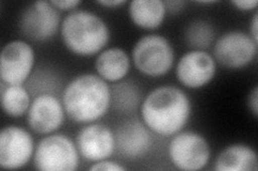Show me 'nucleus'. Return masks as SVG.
Wrapping results in <instances>:
<instances>
[{
    "label": "nucleus",
    "instance_id": "nucleus-13",
    "mask_svg": "<svg viewBox=\"0 0 258 171\" xmlns=\"http://www.w3.org/2000/svg\"><path fill=\"white\" fill-rule=\"evenodd\" d=\"M76 144L81 155L94 162L108 159L116 150L114 133L108 126L95 122L81 129Z\"/></svg>",
    "mask_w": 258,
    "mask_h": 171
},
{
    "label": "nucleus",
    "instance_id": "nucleus-7",
    "mask_svg": "<svg viewBox=\"0 0 258 171\" xmlns=\"http://www.w3.org/2000/svg\"><path fill=\"white\" fill-rule=\"evenodd\" d=\"M214 58L227 69H242L257 55V43L251 35L240 30L225 32L215 41Z\"/></svg>",
    "mask_w": 258,
    "mask_h": 171
},
{
    "label": "nucleus",
    "instance_id": "nucleus-19",
    "mask_svg": "<svg viewBox=\"0 0 258 171\" xmlns=\"http://www.w3.org/2000/svg\"><path fill=\"white\" fill-rule=\"evenodd\" d=\"M141 96L138 85L131 80H120L111 89V105L117 112L131 113L139 107Z\"/></svg>",
    "mask_w": 258,
    "mask_h": 171
},
{
    "label": "nucleus",
    "instance_id": "nucleus-16",
    "mask_svg": "<svg viewBox=\"0 0 258 171\" xmlns=\"http://www.w3.org/2000/svg\"><path fill=\"white\" fill-rule=\"evenodd\" d=\"M216 171H256L257 154L253 148L243 143H235L225 148L215 160Z\"/></svg>",
    "mask_w": 258,
    "mask_h": 171
},
{
    "label": "nucleus",
    "instance_id": "nucleus-28",
    "mask_svg": "<svg viewBox=\"0 0 258 171\" xmlns=\"http://www.w3.org/2000/svg\"><path fill=\"white\" fill-rule=\"evenodd\" d=\"M199 4H203V5H210V4H215V2H198Z\"/></svg>",
    "mask_w": 258,
    "mask_h": 171
},
{
    "label": "nucleus",
    "instance_id": "nucleus-2",
    "mask_svg": "<svg viewBox=\"0 0 258 171\" xmlns=\"http://www.w3.org/2000/svg\"><path fill=\"white\" fill-rule=\"evenodd\" d=\"M62 105L69 118L77 123H93L108 112L111 88L98 75H79L64 88Z\"/></svg>",
    "mask_w": 258,
    "mask_h": 171
},
{
    "label": "nucleus",
    "instance_id": "nucleus-23",
    "mask_svg": "<svg viewBox=\"0 0 258 171\" xmlns=\"http://www.w3.org/2000/svg\"><path fill=\"white\" fill-rule=\"evenodd\" d=\"M248 107L251 112L253 113V116L257 118L258 116V88L254 87L252 92L249 93L248 96Z\"/></svg>",
    "mask_w": 258,
    "mask_h": 171
},
{
    "label": "nucleus",
    "instance_id": "nucleus-1",
    "mask_svg": "<svg viewBox=\"0 0 258 171\" xmlns=\"http://www.w3.org/2000/svg\"><path fill=\"white\" fill-rule=\"evenodd\" d=\"M191 104L188 96L174 86L152 90L141 105L144 124L161 136H172L182 131L189 120Z\"/></svg>",
    "mask_w": 258,
    "mask_h": 171
},
{
    "label": "nucleus",
    "instance_id": "nucleus-27",
    "mask_svg": "<svg viewBox=\"0 0 258 171\" xmlns=\"http://www.w3.org/2000/svg\"><path fill=\"white\" fill-rule=\"evenodd\" d=\"M97 4L107 8H116L125 5L126 2L125 0H100V2H97Z\"/></svg>",
    "mask_w": 258,
    "mask_h": 171
},
{
    "label": "nucleus",
    "instance_id": "nucleus-6",
    "mask_svg": "<svg viewBox=\"0 0 258 171\" xmlns=\"http://www.w3.org/2000/svg\"><path fill=\"white\" fill-rule=\"evenodd\" d=\"M169 157L180 170L204 169L211 157V149L206 138L196 132H179L169 143Z\"/></svg>",
    "mask_w": 258,
    "mask_h": 171
},
{
    "label": "nucleus",
    "instance_id": "nucleus-15",
    "mask_svg": "<svg viewBox=\"0 0 258 171\" xmlns=\"http://www.w3.org/2000/svg\"><path fill=\"white\" fill-rule=\"evenodd\" d=\"M98 76L110 83L123 80L131 70L128 54L119 47H112L99 53L95 62Z\"/></svg>",
    "mask_w": 258,
    "mask_h": 171
},
{
    "label": "nucleus",
    "instance_id": "nucleus-20",
    "mask_svg": "<svg viewBox=\"0 0 258 171\" xmlns=\"http://www.w3.org/2000/svg\"><path fill=\"white\" fill-rule=\"evenodd\" d=\"M185 41L195 48V51H204L215 40V31L210 23L198 20L191 22L185 30Z\"/></svg>",
    "mask_w": 258,
    "mask_h": 171
},
{
    "label": "nucleus",
    "instance_id": "nucleus-21",
    "mask_svg": "<svg viewBox=\"0 0 258 171\" xmlns=\"http://www.w3.org/2000/svg\"><path fill=\"white\" fill-rule=\"evenodd\" d=\"M90 170L91 171H125L126 168L122 165L117 164L115 161L102 159L99 161H95L94 165L90 167Z\"/></svg>",
    "mask_w": 258,
    "mask_h": 171
},
{
    "label": "nucleus",
    "instance_id": "nucleus-14",
    "mask_svg": "<svg viewBox=\"0 0 258 171\" xmlns=\"http://www.w3.org/2000/svg\"><path fill=\"white\" fill-rule=\"evenodd\" d=\"M148 126L139 120H129L120 125L115 136V148L120 155L128 159L143 157L152 145Z\"/></svg>",
    "mask_w": 258,
    "mask_h": 171
},
{
    "label": "nucleus",
    "instance_id": "nucleus-5",
    "mask_svg": "<svg viewBox=\"0 0 258 171\" xmlns=\"http://www.w3.org/2000/svg\"><path fill=\"white\" fill-rule=\"evenodd\" d=\"M79 150L69 137L52 134L37 144L34 166L41 171H74L79 165Z\"/></svg>",
    "mask_w": 258,
    "mask_h": 171
},
{
    "label": "nucleus",
    "instance_id": "nucleus-9",
    "mask_svg": "<svg viewBox=\"0 0 258 171\" xmlns=\"http://www.w3.org/2000/svg\"><path fill=\"white\" fill-rule=\"evenodd\" d=\"M35 66V52L26 41L7 43L0 56V77L7 85H23Z\"/></svg>",
    "mask_w": 258,
    "mask_h": 171
},
{
    "label": "nucleus",
    "instance_id": "nucleus-10",
    "mask_svg": "<svg viewBox=\"0 0 258 171\" xmlns=\"http://www.w3.org/2000/svg\"><path fill=\"white\" fill-rule=\"evenodd\" d=\"M31 135L20 126L8 125L0 133V166L6 170L21 169L34 155Z\"/></svg>",
    "mask_w": 258,
    "mask_h": 171
},
{
    "label": "nucleus",
    "instance_id": "nucleus-4",
    "mask_svg": "<svg viewBox=\"0 0 258 171\" xmlns=\"http://www.w3.org/2000/svg\"><path fill=\"white\" fill-rule=\"evenodd\" d=\"M133 61L143 75L163 76L174 63V51L170 42L158 35H149L137 41L133 50Z\"/></svg>",
    "mask_w": 258,
    "mask_h": 171
},
{
    "label": "nucleus",
    "instance_id": "nucleus-11",
    "mask_svg": "<svg viewBox=\"0 0 258 171\" xmlns=\"http://www.w3.org/2000/svg\"><path fill=\"white\" fill-rule=\"evenodd\" d=\"M64 112L62 102L55 95L39 94L32 100L28 109V125L37 134H52L62 125Z\"/></svg>",
    "mask_w": 258,
    "mask_h": 171
},
{
    "label": "nucleus",
    "instance_id": "nucleus-25",
    "mask_svg": "<svg viewBox=\"0 0 258 171\" xmlns=\"http://www.w3.org/2000/svg\"><path fill=\"white\" fill-rule=\"evenodd\" d=\"M166 10L170 13H179L184 7V2H166Z\"/></svg>",
    "mask_w": 258,
    "mask_h": 171
},
{
    "label": "nucleus",
    "instance_id": "nucleus-12",
    "mask_svg": "<svg viewBox=\"0 0 258 171\" xmlns=\"http://www.w3.org/2000/svg\"><path fill=\"white\" fill-rule=\"evenodd\" d=\"M216 73L215 59L205 51H191L177 62L175 74L180 83L189 89L207 86Z\"/></svg>",
    "mask_w": 258,
    "mask_h": 171
},
{
    "label": "nucleus",
    "instance_id": "nucleus-3",
    "mask_svg": "<svg viewBox=\"0 0 258 171\" xmlns=\"http://www.w3.org/2000/svg\"><path fill=\"white\" fill-rule=\"evenodd\" d=\"M60 31L68 51L82 57L101 53L110 40V30L106 22L86 10L70 12L61 23Z\"/></svg>",
    "mask_w": 258,
    "mask_h": 171
},
{
    "label": "nucleus",
    "instance_id": "nucleus-22",
    "mask_svg": "<svg viewBox=\"0 0 258 171\" xmlns=\"http://www.w3.org/2000/svg\"><path fill=\"white\" fill-rule=\"evenodd\" d=\"M51 4L58 11H71L78 8L82 3L80 0H52Z\"/></svg>",
    "mask_w": 258,
    "mask_h": 171
},
{
    "label": "nucleus",
    "instance_id": "nucleus-17",
    "mask_svg": "<svg viewBox=\"0 0 258 171\" xmlns=\"http://www.w3.org/2000/svg\"><path fill=\"white\" fill-rule=\"evenodd\" d=\"M128 12L137 27L154 30L163 24L167 10L161 0H133L129 4Z\"/></svg>",
    "mask_w": 258,
    "mask_h": 171
},
{
    "label": "nucleus",
    "instance_id": "nucleus-24",
    "mask_svg": "<svg viewBox=\"0 0 258 171\" xmlns=\"http://www.w3.org/2000/svg\"><path fill=\"white\" fill-rule=\"evenodd\" d=\"M231 4L241 11H251L257 7L258 2L257 0H236Z\"/></svg>",
    "mask_w": 258,
    "mask_h": 171
},
{
    "label": "nucleus",
    "instance_id": "nucleus-8",
    "mask_svg": "<svg viewBox=\"0 0 258 171\" xmlns=\"http://www.w3.org/2000/svg\"><path fill=\"white\" fill-rule=\"evenodd\" d=\"M60 15L51 2H36L23 11L20 29L24 37L35 42H45L59 29Z\"/></svg>",
    "mask_w": 258,
    "mask_h": 171
},
{
    "label": "nucleus",
    "instance_id": "nucleus-26",
    "mask_svg": "<svg viewBox=\"0 0 258 171\" xmlns=\"http://www.w3.org/2000/svg\"><path fill=\"white\" fill-rule=\"evenodd\" d=\"M251 34L255 42L258 44V13L255 12L253 20L251 22Z\"/></svg>",
    "mask_w": 258,
    "mask_h": 171
},
{
    "label": "nucleus",
    "instance_id": "nucleus-18",
    "mask_svg": "<svg viewBox=\"0 0 258 171\" xmlns=\"http://www.w3.org/2000/svg\"><path fill=\"white\" fill-rule=\"evenodd\" d=\"M2 107L7 116L19 118L28 112L30 107V96L26 88L22 85L0 84Z\"/></svg>",
    "mask_w": 258,
    "mask_h": 171
}]
</instances>
